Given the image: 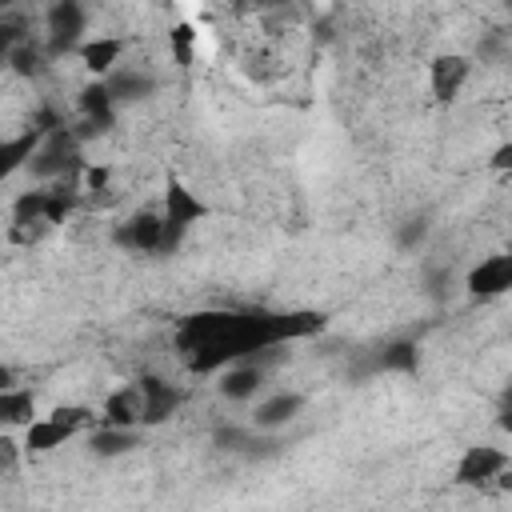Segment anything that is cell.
Masks as SVG:
<instances>
[{
	"mask_svg": "<svg viewBox=\"0 0 512 512\" xmlns=\"http://www.w3.org/2000/svg\"><path fill=\"white\" fill-rule=\"evenodd\" d=\"M320 324L316 312H200L176 328V344L192 372H220L224 364L268 352L280 340L312 336Z\"/></svg>",
	"mask_w": 512,
	"mask_h": 512,
	"instance_id": "6da1fadb",
	"label": "cell"
},
{
	"mask_svg": "<svg viewBox=\"0 0 512 512\" xmlns=\"http://www.w3.org/2000/svg\"><path fill=\"white\" fill-rule=\"evenodd\" d=\"M96 424H100V416L92 408H84V404H60L48 416H36L32 424H24V448L28 452H52L64 440H72L76 432L96 428Z\"/></svg>",
	"mask_w": 512,
	"mask_h": 512,
	"instance_id": "7a4b0ae2",
	"label": "cell"
},
{
	"mask_svg": "<svg viewBox=\"0 0 512 512\" xmlns=\"http://www.w3.org/2000/svg\"><path fill=\"white\" fill-rule=\"evenodd\" d=\"M180 236H184V228L168 224L160 212H140L128 220V228H120V244H128L136 252H160V256L172 252L180 244Z\"/></svg>",
	"mask_w": 512,
	"mask_h": 512,
	"instance_id": "3957f363",
	"label": "cell"
},
{
	"mask_svg": "<svg viewBox=\"0 0 512 512\" xmlns=\"http://www.w3.org/2000/svg\"><path fill=\"white\" fill-rule=\"evenodd\" d=\"M84 24H88V16H84V8H80V0H56L52 8H48V52H76V44L84 40Z\"/></svg>",
	"mask_w": 512,
	"mask_h": 512,
	"instance_id": "277c9868",
	"label": "cell"
},
{
	"mask_svg": "<svg viewBox=\"0 0 512 512\" xmlns=\"http://www.w3.org/2000/svg\"><path fill=\"white\" fill-rule=\"evenodd\" d=\"M468 76H472V64H468V56H456V52L436 56V60L428 64V88H432V96H436L440 104L456 100L460 88L468 84Z\"/></svg>",
	"mask_w": 512,
	"mask_h": 512,
	"instance_id": "5b68a950",
	"label": "cell"
},
{
	"mask_svg": "<svg viewBox=\"0 0 512 512\" xmlns=\"http://www.w3.org/2000/svg\"><path fill=\"white\" fill-rule=\"evenodd\" d=\"M508 472V456L500 448H468L456 464V484H488V480H500Z\"/></svg>",
	"mask_w": 512,
	"mask_h": 512,
	"instance_id": "8992f818",
	"label": "cell"
},
{
	"mask_svg": "<svg viewBox=\"0 0 512 512\" xmlns=\"http://www.w3.org/2000/svg\"><path fill=\"white\" fill-rule=\"evenodd\" d=\"M160 216L168 220V224H176V228H192L196 220H204L208 216V204L200 200V196H192L176 176H168V184H164V204H160Z\"/></svg>",
	"mask_w": 512,
	"mask_h": 512,
	"instance_id": "52a82bcc",
	"label": "cell"
},
{
	"mask_svg": "<svg viewBox=\"0 0 512 512\" xmlns=\"http://www.w3.org/2000/svg\"><path fill=\"white\" fill-rule=\"evenodd\" d=\"M124 36H88V40H80L76 44V56H80V64L96 76V80H104V76H112L116 72V64H120V56H124Z\"/></svg>",
	"mask_w": 512,
	"mask_h": 512,
	"instance_id": "ba28073f",
	"label": "cell"
},
{
	"mask_svg": "<svg viewBox=\"0 0 512 512\" xmlns=\"http://www.w3.org/2000/svg\"><path fill=\"white\" fill-rule=\"evenodd\" d=\"M140 412H144V396H140V384H120L104 396L100 404V424H112V428H136L140 424Z\"/></svg>",
	"mask_w": 512,
	"mask_h": 512,
	"instance_id": "9c48e42d",
	"label": "cell"
},
{
	"mask_svg": "<svg viewBox=\"0 0 512 512\" xmlns=\"http://www.w3.org/2000/svg\"><path fill=\"white\" fill-rule=\"evenodd\" d=\"M512 288V256H488L468 272L472 296H504Z\"/></svg>",
	"mask_w": 512,
	"mask_h": 512,
	"instance_id": "30bf717a",
	"label": "cell"
},
{
	"mask_svg": "<svg viewBox=\"0 0 512 512\" xmlns=\"http://www.w3.org/2000/svg\"><path fill=\"white\" fill-rule=\"evenodd\" d=\"M140 396H144L140 424H160L184 404V392L176 384H168V380H140Z\"/></svg>",
	"mask_w": 512,
	"mask_h": 512,
	"instance_id": "8fae6325",
	"label": "cell"
},
{
	"mask_svg": "<svg viewBox=\"0 0 512 512\" xmlns=\"http://www.w3.org/2000/svg\"><path fill=\"white\" fill-rule=\"evenodd\" d=\"M40 140H44V128L40 124H32V128H24L16 136H0V180L16 176L32 160V152L40 148Z\"/></svg>",
	"mask_w": 512,
	"mask_h": 512,
	"instance_id": "7c38bea8",
	"label": "cell"
},
{
	"mask_svg": "<svg viewBox=\"0 0 512 512\" xmlns=\"http://www.w3.org/2000/svg\"><path fill=\"white\" fill-rule=\"evenodd\" d=\"M80 116H84V136L92 132H104L112 124V84L108 80H96L80 92Z\"/></svg>",
	"mask_w": 512,
	"mask_h": 512,
	"instance_id": "4fadbf2b",
	"label": "cell"
},
{
	"mask_svg": "<svg viewBox=\"0 0 512 512\" xmlns=\"http://www.w3.org/2000/svg\"><path fill=\"white\" fill-rule=\"evenodd\" d=\"M260 384H264V368L252 356L236 360V364H224V372H220V392L228 400H248V396H256Z\"/></svg>",
	"mask_w": 512,
	"mask_h": 512,
	"instance_id": "5bb4252c",
	"label": "cell"
},
{
	"mask_svg": "<svg viewBox=\"0 0 512 512\" xmlns=\"http://www.w3.org/2000/svg\"><path fill=\"white\" fill-rule=\"evenodd\" d=\"M36 420V396L32 388L16 384V388H0V424L16 428V424H32Z\"/></svg>",
	"mask_w": 512,
	"mask_h": 512,
	"instance_id": "9a60e30c",
	"label": "cell"
},
{
	"mask_svg": "<svg viewBox=\"0 0 512 512\" xmlns=\"http://www.w3.org/2000/svg\"><path fill=\"white\" fill-rule=\"evenodd\" d=\"M196 44H200L196 20H176V24L168 28V52H172V60H176L180 68H188V64L196 60Z\"/></svg>",
	"mask_w": 512,
	"mask_h": 512,
	"instance_id": "2e32d148",
	"label": "cell"
},
{
	"mask_svg": "<svg viewBox=\"0 0 512 512\" xmlns=\"http://www.w3.org/2000/svg\"><path fill=\"white\" fill-rule=\"evenodd\" d=\"M132 444H136V432H132V428L96 424V432H92V448H96L100 456H120V452H128Z\"/></svg>",
	"mask_w": 512,
	"mask_h": 512,
	"instance_id": "e0dca14e",
	"label": "cell"
},
{
	"mask_svg": "<svg viewBox=\"0 0 512 512\" xmlns=\"http://www.w3.org/2000/svg\"><path fill=\"white\" fill-rule=\"evenodd\" d=\"M296 412H300V396H288V392H280V396H272V400H264V404L256 408V424L272 428V424H284V420H292Z\"/></svg>",
	"mask_w": 512,
	"mask_h": 512,
	"instance_id": "ac0fdd59",
	"label": "cell"
},
{
	"mask_svg": "<svg viewBox=\"0 0 512 512\" xmlns=\"http://www.w3.org/2000/svg\"><path fill=\"white\" fill-rule=\"evenodd\" d=\"M8 68H12L16 76H40V72H44V52L32 48L28 40H20V44L12 48V56H8Z\"/></svg>",
	"mask_w": 512,
	"mask_h": 512,
	"instance_id": "d6986e66",
	"label": "cell"
},
{
	"mask_svg": "<svg viewBox=\"0 0 512 512\" xmlns=\"http://www.w3.org/2000/svg\"><path fill=\"white\" fill-rule=\"evenodd\" d=\"M24 40V28L16 24V20H0V68L8 64V56H12V48Z\"/></svg>",
	"mask_w": 512,
	"mask_h": 512,
	"instance_id": "ffe728a7",
	"label": "cell"
},
{
	"mask_svg": "<svg viewBox=\"0 0 512 512\" xmlns=\"http://www.w3.org/2000/svg\"><path fill=\"white\" fill-rule=\"evenodd\" d=\"M20 468V444L12 436H0V472H16Z\"/></svg>",
	"mask_w": 512,
	"mask_h": 512,
	"instance_id": "44dd1931",
	"label": "cell"
},
{
	"mask_svg": "<svg viewBox=\"0 0 512 512\" xmlns=\"http://www.w3.org/2000/svg\"><path fill=\"white\" fill-rule=\"evenodd\" d=\"M84 188L88 192H108V168L104 164H88L84 168Z\"/></svg>",
	"mask_w": 512,
	"mask_h": 512,
	"instance_id": "7402d4cb",
	"label": "cell"
},
{
	"mask_svg": "<svg viewBox=\"0 0 512 512\" xmlns=\"http://www.w3.org/2000/svg\"><path fill=\"white\" fill-rule=\"evenodd\" d=\"M384 364H404V368H412V364H416V356H412V348H408V344H396V348H392V356H384Z\"/></svg>",
	"mask_w": 512,
	"mask_h": 512,
	"instance_id": "603a6c76",
	"label": "cell"
},
{
	"mask_svg": "<svg viewBox=\"0 0 512 512\" xmlns=\"http://www.w3.org/2000/svg\"><path fill=\"white\" fill-rule=\"evenodd\" d=\"M508 156H512V144H500L492 156V168H508Z\"/></svg>",
	"mask_w": 512,
	"mask_h": 512,
	"instance_id": "cb8c5ba5",
	"label": "cell"
},
{
	"mask_svg": "<svg viewBox=\"0 0 512 512\" xmlns=\"http://www.w3.org/2000/svg\"><path fill=\"white\" fill-rule=\"evenodd\" d=\"M0 388H16V372L12 368H0Z\"/></svg>",
	"mask_w": 512,
	"mask_h": 512,
	"instance_id": "d4e9b609",
	"label": "cell"
}]
</instances>
